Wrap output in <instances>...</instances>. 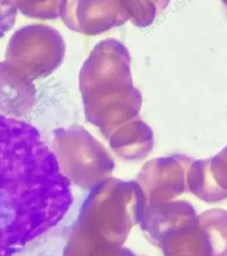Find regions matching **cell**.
Instances as JSON below:
<instances>
[{"mask_svg": "<svg viewBox=\"0 0 227 256\" xmlns=\"http://www.w3.org/2000/svg\"><path fill=\"white\" fill-rule=\"evenodd\" d=\"M70 184L32 125L0 114V256H14L62 220Z\"/></svg>", "mask_w": 227, "mask_h": 256, "instance_id": "6da1fadb", "label": "cell"}, {"mask_svg": "<svg viewBox=\"0 0 227 256\" xmlns=\"http://www.w3.org/2000/svg\"><path fill=\"white\" fill-rule=\"evenodd\" d=\"M80 86L92 122L106 138L140 124L141 95L134 86L129 52L116 39L98 43L84 64Z\"/></svg>", "mask_w": 227, "mask_h": 256, "instance_id": "7a4b0ae2", "label": "cell"}, {"mask_svg": "<svg viewBox=\"0 0 227 256\" xmlns=\"http://www.w3.org/2000/svg\"><path fill=\"white\" fill-rule=\"evenodd\" d=\"M154 244L164 256H227V212L208 210L197 216L192 208L170 225Z\"/></svg>", "mask_w": 227, "mask_h": 256, "instance_id": "3957f363", "label": "cell"}, {"mask_svg": "<svg viewBox=\"0 0 227 256\" xmlns=\"http://www.w3.org/2000/svg\"><path fill=\"white\" fill-rule=\"evenodd\" d=\"M94 200V221L102 238L122 246L143 216L145 197L140 184L111 179L102 184Z\"/></svg>", "mask_w": 227, "mask_h": 256, "instance_id": "277c9868", "label": "cell"}, {"mask_svg": "<svg viewBox=\"0 0 227 256\" xmlns=\"http://www.w3.org/2000/svg\"><path fill=\"white\" fill-rule=\"evenodd\" d=\"M65 44L54 28L33 24L22 28L9 42L6 60L28 78L51 74L62 62Z\"/></svg>", "mask_w": 227, "mask_h": 256, "instance_id": "5b68a950", "label": "cell"}, {"mask_svg": "<svg viewBox=\"0 0 227 256\" xmlns=\"http://www.w3.org/2000/svg\"><path fill=\"white\" fill-rule=\"evenodd\" d=\"M191 160L183 156L154 160L138 176L145 197V206L166 203L188 190L186 172Z\"/></svg>", "mask_w": 227, "mask_h": 256, "instance_id": "8992f818", "label": "cell"}, {"mask_svg": "<svg viewBox=\"0 0 227 256\" xmlns=\"http://www.w3.org/2000/svg\"><path fill=\"white\" fill-rule=\"evenodd\" d=\"M62 17L73 32L95 36L129 20L124 0H68Z\"/></svg>", "mask_w": 227, "mask_h": 256, "instance_id": "52a82bcc", "label": "cell"}, {"mask_svg": "<svg viewBox=\"0 0 227 256\" xmlns=\"http://www.w3.org/2000/svg\"><path fill=\"white\" fill-rule=\"evenodd\" d=\"M186 182L188 190L205 202L227 198V148L212 159L191 164Z\"/></svg>", "mask_w": 227, "mask_h": 256, "instance_id": "ba28073f", "label": "cell"}, {"mask_svg": "<svg viewBox=\"0 0 227 256\" xmlns=\"http://www.w3.org/2000/svg\"><path fill=\"white\" fill-rule=\"evenodd\" d=\"M129 20L138 28L153 24L157 16L168 8L170 0H124Z\"/></svg>", "mask_w": 227, "mask_h": 256, "instance_id": "9c48e42d", "label": "cell"}, {"mask_svg": "<svg viewBox=\"0 0 227 256\" xmlns=\"http://www.w3.org/2000/svg\"><path fill=\"white\" fill-rule=\"evenodd\" d=\"M24 16L32 19L54 20L63 16L68 0H12Z\"/></svg>", "mask_w": 227, "mask_h": 256, "instance_id": "30bf717a", "label": "cell"}, {"mask_svg": "<svg viewBox=\"0 0 227 256\" xmlns=\"http://www.w3.org/2000/svg\"><path fill=\"white\" fill-rule=\"evenodd\" d=\"M18 8L12 0H0V38L16 24Z\"/></svg>", "mask_w": 227, "mask_h": 256, "instance_id": "8fae6325", "label": "cell"}, {"mask_svg": "<svg viewBox=\"0 0 227 256\" xmlns=\"http://www.w3.org/2000/svg\"><path fill=\"white\" fill-rule=\"evenodd\" d=\"M222 1V3L224 4V6H226V9L227 12V0H221Z\"/></svg>", "mask_w": 227, "mask_h": 256, "instance_id": "7c38bea8", "label": "cell"}]
</instances>
